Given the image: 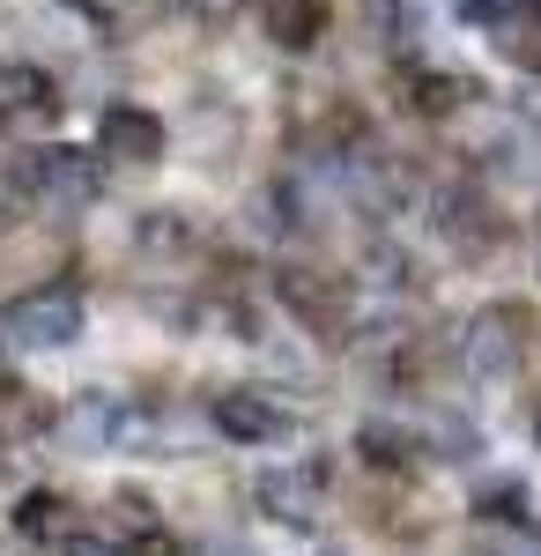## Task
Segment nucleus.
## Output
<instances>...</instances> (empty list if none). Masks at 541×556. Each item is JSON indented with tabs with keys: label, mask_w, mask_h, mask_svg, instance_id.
I'll use <instances>...</instances> for the list:
<instances>
[{
	"label": "nucleus",
	"mask_w": 541,
	"mask_h": 556,
	"mask_svg": "<svg viewBox=\"0 0 541 556\" xmlns=\"http://www.w3.org/2000/svg\"><path fill=\"white\" fill-rule=\"evenodd\" d=\"M89 327L83 290L67 282H45V290H23V298L0 304V342L23 349V356H52V349H75Z\"/></svg>",
	"instance_id": "nucleus-1"
},
{
	"label": "nucleus",
	"mask_w": 541,
	"mask_h": 556,
	"mask_svg": "<svg viewBox=\"0 0 541 556\" xmlns=\"http://www.w3.org/2000/svg\"><path fill=\"white\" fill-rule=\"evenodd\" d=\"M453 356L475 386H512L519 364H527V312L519 304H482L453 334Z\"/></svg>",
	"instance_id": "nucleus-2"
},
{
	"label": "nucleus",
	"mask_w": 541,
	"mask_h": 556,
	"mask_svg": "<svg viewBox=\"0 0 541 556\" xmlns=\"http://www.w3.org/2000/svg\"><path fill=\"white\" fill-rule=\"evenodd\" d=\"M23 172H30V186H38V208H97V193H104V156L97 149H67V141H45V149H30L23 156Z\"/></svg>",
	"instance_id": "nucleus-3"
},
{
	"label": "nucleus",
	"mask_w": 541,
	"mask_h": 556,
	"mask_svg": "<svg viewBox=\"0 0 541 556\" xmlns=\"http://www.w3.org/2000/svg\"><path fill=\"white\" fill-rule=\"evenodd\" d=\"M275 290H282V304H290L319 342H349V327H356V298H349V282H341V275L282 267V282H275Z\"/></svg>",
	"instance_id": "nucleus-4"
},
{
	"label": "nucleus",
	"mask_w": 541,
	"mask_h": 556,
	"mask_svg": "<svg viewBox=\"0 0 541 556\" xmlns=\"http://www.w3.org/2000/svg\"><path fill=\"white\" fill-rule=\"evenodd\" d=\"M97 156H112V164H156L164 156V119L141 112V104H112L97 119Z\"/></svg>",
	"instance_id": "nucleus-5"
},
{
	"label": "nucleus",
	"mask_w": 541,
	"mask_h": 556,
	"mask_svg": "<svg viewBox=\"0 0 541 556\" xmlns=\"http://www.w3.org/2000/svg\"><path fill=\"white\" fill-rule=\"evenodd\" d=\"M260 505H267L275 519H290V527L319 519V513H327V468H319V460H304V468L260 475Z\"/></svg>",
	"instance_id": "nucleus-6"
},
{
	"label": "nucleus",
	"mask_w": 541,
	"mask_h": 556,
	"mask_svg": "<svg viewBox=\"0 0 541 556\" xmlns=\"http://www.w3.org/2000/svg\"><path fill=\"white\" fill-rule=\"evenodd\" d=\"M60 112V83L45 67H0V127H45Z\"/></svg>",
	"instance_id": "nucleus-7"
},
{
	"label": "nucleus",
	"mask_w": 541,
	"mask_h": 556,
	"mask_svg": "<svg viewBox=\"0 0 541 556\" xmlns=\"http://www.w3.org/2000/svg\"><path fill=\"white\" fill-rule=\"evenodd\" d=\"M430 223L445 230V245H453V253H490V245H498V223H490V208H482L467 186L438 193V215H430Z\"/></svg>",
	"instance_id": "nucleus-8"
},
{
	"label": "nucleus",
	"mask_w": 541,
	"mask_h": 556,
	"mask_svg": "<svg viewBox=\"0 0 541 556\" xmlns=\"http://www.w3.org/2000/svg\"><path fill=\"white\" fill-rule=\"evenodd\" d=\"M215 430H230L238 445H267V438H282V430H290V416H282L275 401H260L252 386H238V393H223V401H215Z\"/></svg>",
	"instance_id": "nucleus-9"
},
{
	"label": "nucleus",
	"mask_w": 541,
	"mask_h": 556,
	"mask_svg": "<svg viewBox=\"0 0 541 556\" xmlns=\"http://www.w3.org/2000/svg\"><path fill=\"white\" fill-rule=\"evenodd\" d=\"M15 534H23V542H45V549H67L83 527H75V505H67L60 490H30V497L15 505Z\"/></svg>",
	"instance_id": "nucleus-10"
},
{
	"label": "nucleus",
	"mask_w": 541,
	"mask_h": 556,
	"mask_svg": "<svg viewBox=\"0 0 541 556\" xmlns=\"http://www.w3.org/2000/svg\"><path fill=\"white\" fill-rule=\"evenodd\" d=\"M260 23H267V38L275 45H304L319 38V0H260Z\"/></svg>",
	"instance_id": "nucleus-11"
},
{
	"label": "nucleus",
	"mask_w": 541,
	"mask_h": 556,
	"mask_svg": "<svg viewBox=\"0 0 541 556\" xmlns=\"http://www.w3.org/2000/svg\"><path fill=\"white\" fill-rule=\"evenodd\" d=\"M30 215H45L38 208V186H30V172H23V164H8V172H0V230L30 223Z\"/></svg>",
	"instance_id": "nucleus-12"
},
{
	"label": "nucleus",
	"mask_w": 541,
	"mask_h": 556,
	"mask_svg": "<svg viewBox=\"0 0 541 556\" xmlns=\"http://www.w3.org/2000/svg\"><path fill=\"white\" fill-rule=\"evenodd\" d=\"M534 438H541V416H534Z\"/></svg>",
	"instance_id": "nucleus-13"
}]
</instances>
